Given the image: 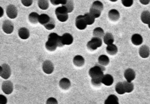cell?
I'll return each instance as SVG.
<instances>
[{
	"instance_id": "5b68a950",
	"label": "cell",
	"mask_w": 150,
	"mask_h": 104,
	"mask_svg": "<svg viewBox=\"0 0 150 104\" xmlns=\"http://www.w3.org/2000/svg\"><path fill=\"white\" fill-rule=\"evenodd\" d=\"M102 45V40L100 38L94 37L92 38L91 40L89 41L87 44V48H88L90 51H95L97 48H100Z\"/></svg>"
},
{
	"instance_id": "5bb4252c",
	"label": "cell",
	"mask_w": 150,
	"mask_h": 104,
	"mask_svg": "<svg viewBox=\"0 0 150 104\" xmlns=\"http://www.w3.org/2000/svg\"><path fill=\"white\" fill-rule=\"evenodd\" d=\"M108 16H109V18L112 21H117L120 18V14L116 9H112L109 11Z\"/></svg>"
},
{
	"instance_id": "7c38bea8",
	"label": "cell",
	"mask_w": 150,
	"mask_h": 104,
	"mask_svg": "<svg viewBox=\"0 0 150 104\" xmlns=\"http://www.w3.org/2000/svg\"><path fill=\"white\" fill-rule=\"evenodd\" d=\"M125 78L127 81H130L131 82L132 81H134L135 79V77H136V73L134 72V69H127L125 71Z\"/></svg>"
},
{
	"instance_id": "52a82bcc",
	"label": "cell",
	"mask_w": 150,
	"mask_h": 104,
	"mask_svg": "<svg viewBox=\"0 0 150 104\" xmlns=\"http://www.w3.org/2000/svg\"><path fill=\"white\" fill-rule=\"evenodd\" d=\"M2 90L6 94H11L14 90V85L10 81H5L2 84Z\"/></svg>"
},
{
	"instance_id": "8fae6325",
	"label": "cell",
	"mask_w": 150,
	"mask_h": 104,
	"mask_svg": "<svg viewBox=\"0 0 150 104\" xmlns=\"http://www.w3.org/2000/svg\"><path fill=\"white\" fill-rule=\"evenodd\" d=\"M2 30L6 33L11 34L14 30V24L11 21L6 20L2 23Z\"/></svg>"
},
{
	"instance_id": "8d00e7d4",
	"label": "cell",
	"mask_w": 150,
	"mask_h": 104,
	"mask_svg": "<svg viewBox=\"0 0 150 104\" xmlns=\"http://www.w3.org/2000/svg\"><path fill=\"white\" fill-rule=\"evenodd\" d=\"M21 2L24 6L29 7V6H32L33 0H21Z\"/></svg>"
},
{
	"instance_id": "44dd1931",
	"label": "cell",
	"mask_w": 150,
	"mask_h": 104,
	"mask_svg": "<svg viewBox=\"0 0 150 104\" xmlns=\"http://www.w3.org/2000/svg\"><path fill=\"white\" fill-rule=\"evenodd\" d=\"M103 42L107 45L113 44V42H114V37H113L112 34L110 33H107L105 34V35L103 36Z\"/></svg>"
},
{
	"instance_id": "e0dca14e",
	"label": "cell",
	"mask_w": 150,
	"mask_h": 104,
	"mask_svg": "<svg viewBox=\"0 0 150 104\" xmlns=\"http://www.w3.org/2000/svg\"><path fill=\"white\" fill-rule=\"evenodd\" d=\"M59 85L63 90H68L71 86L70 81L67 78H63L59 82Z\"/></svg>"
},
{
	"instance_id": "ac0fdd59",
	"label": "cell",
	"mask_w": 150,
	"mask_h": 104,
	"mask_svg": "<svg viewBox=\"0 0 150 104\" xmlns=\"http://www.w3.org/2000/svg\"><path fill=\"white\" fill-rule=\"evenodd\" d=\"M114 82L113 77L110 74H106L103 76L102 79V83L106 86H111Z\"/></svg>"
},
{
	"instance_id": "83f0119b",
	"label": "cell",
	"mask_w": 150,
	"mask_h": 104,
	"mask_svg": "<svg viewBox=\"0 0 150 104\" xmlns=\"http://www.w3.org/2000/svg\"><path fill=\"white\" fill-rule=\"evenodd\" d=\"M118 98L115 95H110L105 100V104H118Z\"/></svg>"
},
{
	"instance_id": "2e32d148",
	"label": "cell",
	"mask_w": 150,
	"mask_h": 104,
	"mask_svg": "<svg viewBox=\"0 0 150 104\" xmlns=\"http://www.w3.org/2000/svg\"><path fill=\"white\" fill-rule=\"evenodd\" d=\"M18 35L19 37L22 39H27L30 37V31L26 27H22L18 30Z\"/></svg>"
},
{
	"instance_id": "d4e9b609",
	"label": "cell",
	"mask_w": 150,
	"mask_h": 104,
	"mask_svg": "<svg viewBox=\"0 0 150 104\" xmlns=\"http://www.w3.org/2000/svg\"><path fill=\"white\" fill-rule=\"evenodd\" d=\"M106 51L110 55H115L118 52V48L115 45H109L106 48Z\"/></svg>"
},
{
	"instance_id": "4316f807",
	"label": "cell",
	"mask_w": 150,
	"mask_h": 104,
	"mask_svg": "<svg viewBox=\"0 0 150 104\" xmlns=\"http://www.w3.org/2000/svg\"><path fill=\"white\" fill-rule=\"evenodd\" d=\"M84 18H85V21H86L87 24L88 25H92L94 23V21H95V18H94L90 12L85 14Z\"/></svg>"
},
{
	"instance_id": "f1b7e54d",
	"label": "cell",
	"mask_w": 150,
	"mask_h": 104,
	"mask_svg": "<svg viewBox=\"0 0 150 104\" xmlns=\"http://www.w3.org/2000/svg\"><path fill=\"white\" fill-rule=\"evenodd\" d=\"M115 91L118 94H124L125 93V86H124L123 82H118L115 85Z\"/></svg>"
},
{
	"instance_id": "4fadbf2b",
	"label": "cell",
	"mask_w": 150,
	"mask_h": 104,
	"mask_svg": "<svg viewBox=\"0 0 150 104\" xmlns=\"http://www.w3.org/2000/svg\"><path fill=\"white\" fill-rule=\"evenodd\" d=\"M62 42L64 45H70L73 42V37L72 35L69 33H64L61 36Z\"/></svg>"
},
{
	"instance_id": "9c48e42d",
	"label": "cell",
	"mask_w": 150,
	"mask_h": 104,
	"mask_svg": "<svg viewBox=\"0 0 150 104\" xmlns=\"http://www.w3.org/2000/svg\"><path fill=\"white\" fill-rule=\"evenodd\" d=\"M87 23L85 21V19L84 18V15H79L76 18V27L79 30H83L87 27Z\"/></svg>"
},
{
	"instance_id": "603a6c76",
	"label": "cell",
	"mask_w": 150,
	"mask_h": 104,
	"mask_svg": "<svg viewBox=\"0 0 150 104\" xmlns=\"http://www.w3.org/2000/svg\"><path fill=\"white\" fill-rule=\"evenodd\" d=\"M51 19V17H49L48 14H42L39 15V23H41L42 25L45 26V24L48 23V21Z\"/></svg>"
},
{
	"instance_id": "7a4b0ae2",
	"label": "cell",
	"mask_w": 150,
	"mask_h": 104,
	"mask_svg": "<svg viewBox=\"0 0 150 104\" xmlns=\"http://www.w3.org/2000/svg\"><path fill=\"white\" fill-rule=\"evenodd\" d=\"M63 46H64V45L62 42L61 36L54 33L49 34L48 41L45 43L46 49L49 51H54L57 49V47L61 48Z\"/></svg>"
},
{
	"instance_id": "1f68e13d",
	"label": "cell",
	"mask_w": 150,
	"mask_h": 104,
	"mask_svg": "<svg viewBox=\"0 0 150 104\" xmlns=\"http://www.w3.org/2000/svg\"><path fill=\"white\" fill-rule=\"evenodd\" d=\"M124 86H125V89L126 93H131L134 90V84L130 81H124Z\"/></svg>"
},
{
	"instance_id": "d6986e66",
	"label": "cell",
	"mask_w": 150,
	"mask_h": 104,
	"mask_svg": "<svg viewBox=\"0 0 150 104\" xmlns=\"http://www.w3.org/2000/svg\"><path fill=\"white\" fill-rule=\"evenodd\" d=\"M73 64L75 66L78 67H81L85 64V59L81 55H76L73 58Z\"/></svg>"
},
{
	"instance_id": "484cf974",
	"label": "cell",
	"mask_w": 150,
	"mask_h": 104,
	"mask_svg": "<svg viewBox=\"0 0 150 104\" xmlns=\"http://www.w3.org/2000/svg\"><path fill=\"white\" fill-rule=\"evenodd\" d=\"M98 63L100 65L106 67L110 63V58L106 55H100L98 58Z\"/></svg>"
},
{
	"instance_id": "6da1fadb",
	"label": "cell",
	"mask_w": 150,
	"mask_h": 104,
	"mask_svg": "<svg viewBox=\"0 0 150 104\" xmlns=\"http://www.w3.org/2000/svg\"><path fill=\"white\" fill-rule=\"evenodd\" d=\"M103 66L96 65L91 67L89 70V76L91 78V84L95 87H100L102 84V79L103 77V72L105 71Z\"/></svg>"
},
{
	"instance_id": "f546056e",
	"label": "cell",
	"mask_w": 150,
	"mask_h": 104,
	"mask_svg": "<svg viewBox=\"0 0 150 104\" xmlns=\"http://www.w3.org/2000/svg\"><path fill=\"white\" fill-rule=\"evenodd\" d=\"M38 6L42 10H47L49 7L48 0H38Z\"/></svg>"
},
{
	"instance_id": "30bf717a",
	"label": "cell",
	"mask_w": 150,
	"mask_h": 104,
	"mask_svg": "<svg viewBox=\"0 0 150 104\" xmlns=\"http://www.w3.org/2000/svg\"><path fill=\"white\" fill-rule=\"evenodd\" d=\"M54 67L51 60H45L43 63L42 69L46 74H51L54 72Z\"/></svg>"
},
{
	"instance_id": "277c9868",
	"label": "cell",
	"mask_w": 150,
	"mask_h": 104,
	"mask_svg": "<svg viewBox=\"0 0 150 104\" xmlns=\"http://www.w3.org/2000/svg\"><path fill=\"white\" fill-rule=\"evenodd\" d=\"M68 11L66 8L64 6H61V7L57 8L55 10V14H56L57 18L60 21V22H66L68 20Z\"/></svg>"
},
{
	"instance_id": "8992f818",
	"label": "cell",
	"mask_w": 150,
	"mask_h": 104,
	"mask_svg": "<svg viewBox=\"0 0 150 104\" xmlns=\"http://www.w3.org/2000/svg\"><path fill=\"white\" fill-rule=\"evenodd\" d=\"M0 76L4 79H8L11 76V68L7 64H2L1 65L0 69Z\"/></svg>"
},
{
	"instance_id": "ba28073f",
	"label": "cell",
	"mask_w": 150,
	"mask_h": 104,
	"mask_svg": "<svg viewBox=\"0 0 150 104\" xmlns=\"http://www.w3.org/2000/svg\"><path fill=\"white\" fill-rule=\"evenodd\" d=\"M7 16L11 19H14L18 16V9L14 5H9L6 8Z\"/></svg>"
},
{
	"instance_id": "b9f144b4",
	"label": "cell",
	"mask_w": 150,
	"mask_h": 104,
	"mask_svg": "<svg viewBox=\"0 0 150 104\" xmlns=\"http://www.w3.org/2000/svg\"><path fill=\"white\" fill-rule=\"evenodd\" d=\"M149 29H150V23H149Z\"/></svg>"
},
{
	"instance_id": "836d02e7",
	"label": "cell",
	"mask_w": 150,
	"mask_h": 104,
	"mask_svg": "<svg viewBox=\"0 0 150 104\" xmlns=\"http://www.w3.org/2000/svg\"><path fill=\"white\" fill-rule=\"evenodd\" d=\"M44 27L48 30H54L55 27V21H54V18H51V19H50V21H48V23H47V24L45 25Z\"/></svg>"
},
{
	"instance_id": "74e56055",
	"label": "cell",
	"mask_w": 150,
	"mask_h": 104,
	"mask_svg": "<svg viewBox=\"0 0 150 104\" xmlns=\"http://www.w3.org/2000/svg\"><path fill=\"white\" fill-rule=\"evenodd\" d=\"M47 103H57V101L53 97H51L47 100Z\"/></svg>"
},
{
	"instance_id": "ab89813d",
	"label": "cell",
	"mask_w": 150,
	"mask_h": 104,
	"mask_svg": "<svg viewBox=\"0 0 150 104\" xmlns=\"http://www.w3.org/2000/svg\"><path fill=\"white\" fill-rule=\"evenodd\" d=\"M0 10H1V14H0V16L2 17L3 16V10H2V8H0Z\"/></svg>"
},
{
	"instance_id": "ffe728a7",
	"label": "cell",
	"mask_w": 150,
	"mask_h": 104,
	"mask_svg": "<svg viewBox=\"0 0 150 104\" xmlns=\"http://www.w3.org/2000/svg\"><path fill=\"white\" fill-rule=\"evenodd\" d=\"M131 42L135 45H140L143 42V37L139 34H134L131 37Z\"/></svg>"
},
{
	"instance_id": "d590c367",
	"label": "cell",
	"mask_w": 150,
	"mask_h": 104,
	"mask_svg": "<svg viewBox=\"0 0 150 104\" xmlns=\"http://www.w3.org/2000/svg\"><path fill=\"white\" fill-rule=\"evenodd\" d=\"M122 3L125 7H131L134 3V0H122Z\"/></svg>"
},
{
	"instance_id": "d6a6232c",
	"label": "cell",
	"mask_w": 150,
	"mask_h": 104,
	"mask_svg": "<svg viewBox=\"0 0 150 104\" xmlns=\"http://www.w3.org/2000/svg\"><path fill=\"white\" fill-rule=\"evenodd\" d=\"M64 6L67 9V11H68L69 13L72 12L73 11V9H74V4H73L72 0H67V3L64 5Z\"/></svg>"
},
{
	"instance_id": "3957f363",
	"label": "cell",
	"mask_w": 150,
	"mask_h": 104,
	"mask_svg": "<svg viewBox=\"0 0 150 104\" xmlns=\"http://www.w3.org/2000/svg\"><path fill=\"white\" fill-rule=\"evenodd\" d=\"M103 10V5L100 1H95L93 2L90 8V13L95 18H99L101 15V12Z\"/></svg>"
},
{
	"instance_id": "60d3db41",
	"label": "cell",
	"mask_w": 150,
	"mask_h": 104,
	"mask_svg": "<svg viewBox=\"0 0 150 104\" xmlns=\"http://www.w3.org/2000/svg\"><path fill=\"white\" fill-rule=\"evenodd\" d=\"M110 1H111V2H116L117 0H110Z\"/></svg>"
},
{
	"instance_id": "cb8c5ba5",
	"label": "cell",
	"mask_w": 150,
	"mask_h": 104,
	"mask_svg": "<svg viewBox=\"0 0 150 104\" xmlns=\"http://www.w3.org/2000/svg\"><path fill=\"white\" fill-rule=\"evenodd\" d=\"M39 15L36 12H32L30 13L29 15V21L33 24H36L39 22Z\"/></svg>"
},
{
	"instance_id": "f35d334b",
	"label": "cell",
	"mask_w": 150,
	"mask_h": 104,
	"mask_svg": "<svg viewBox=\"0 0 150 104\" xmlns=\"http://www.w3.org/2000/svg\"><path fill=\"white\" fill-rule=\"evenodd\" d=\"M139 2L143 5H148L150 2V0H139Z\"/></svg>"
},
{
	"instance_id": "9a60e30c",
	"label": "cell",
	"mask_w": 150,
	"mask_h": 104,
	"mask_svg": "<svg viewBox=\"0 0 150 104\" xmlns=\"http://www.w3.org/2000/svg\"><path fill=\"white\" fill-rule=\"evenodd\" d=\"M139 54L143 58H147L150 54V50L147 45L141 46V48L139 50Z\"/></svg>"
},
{
	"instance_id": "7402d4cb",
	"label": "cell",
	"mask_w": 150,
	"mask_h": 104,
	"mask_svg": "<svg viewBox=\"0 0 150 104\" xmlns=\"http://www.w3.org/2000/svg\"><path fill=\"white\" fill-rule=\"evenodd\" d=\"M141 21L145 24H149L150 23V12L148 11H144L141 14Z\"/></svg>"
},
{
	"instance_id": "4dcf8cb0",
	"label": "cell",
	"mask_w": 150,
	"mask_h": 104,
	"mask_svg": "<svg viewBox=\"0 0 150 104\" xmlns=\"http://www.w3.org/2000/svg\"><path fill=\"white\" fill-rule=\"evenodd\" d=\"M93 35L95 36V37L98 38H102L104 36V31L100 27H97L96 29H94V31H93Z\"/></svg>"
},
{
	"instance_id": "e575fe53",
	"label": "cell",
	"mask_w": 150,
	"mask_h": 104,
	"mask_svg": "<svg viewBox=\"0 0 150 104\" xmlns=\"http://www.w3.org/2000/svg\"><path fill=\"white\" fill-rule=\"evenodd\" d=\"M50 1H51V3L54 6H57L60 4H61L62 6H64L67 2V0H50Z\"/></svg>"
}]
</instances>
